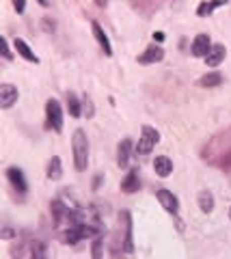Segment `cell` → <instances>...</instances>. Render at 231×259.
I'll list each match as a JSON object with an SVG mask.
<instances>
[{"instance_id": "obj_17", "label": "cell", "mask_w": 231, "mask_h": 259, "mask_svg": "<svg viewBox=\"0 0 231 259\" xmlns=\"http://www.w3.org/2000/svg\"><path fill=\"white\" fill-rule=\"evenodd\" d=\"M65 102H67V110L71 117H80L82 115V100H78V95L74 91L65 93Z\"/></svg>"}, {"instance_id": "obj_1", "label": "cell", "mask_w": 231, "mask_h": 259, "mask_svg": "<svg viewBox=\"0 0 231 259\" xmlns=\"http://www.w3.org/2000/svg\"><path fill=\"white\" fill-rule=\"evenodd\" d=\"M71 151H74V166L78 171H86L89 166V141H86L84 130H74L71 134Z\"/></svg>"}, {"instance_id": "obj_15", "label": "cell", "mask_w": 231, "mask_h": 259, "mask_svg": "<svg viewBox=\"0 0 231 259\" xmlns=\"http://www.w3.org/2000/svg\"><path fill=\"white\" fill-rule=\"evenodd\" d=\"M45 177H48V180H52V182H57V180H61V177H63V164H61L59 156H52L50 162H48Z\"/></svg>"}, {"instance_id": "obj_29", "label": "cell", "mask_w": 231, "mask_h": 259, "mask_svg": "<svg viewBox=\"0 0 231 259\" xmlns=\"http://www.w3.org/2000/svg\"><path fill=\"white\" fill-rule=\"evenodd\" d=\"M37 3L41 5V7H48V5H50V0H37Z\"/></svg>"}, {"instance_id": "obj_25", "label": "cell", "mask_w": 231, "mask_h": 259, "mask_svg": "<svg viewBox=\"0 0 231 259\" xmlns=\"http://www.w3.org/2000/svg\"><path fill=\"white\" fill-rule=\"evenodd\" d=\"M100 246H102V240L98 238L93 242V257H100Z\"/></svg>"}, {"instance_id": "obj_5", "label": "cell", "mask_w": 231, "mask_h": 259, "mask_svg": "<svg viewBox=\"0 0 231 259\" xmlns=\"http://www.w3.org/2000/svg\"><path fill=\"white\" fill-rule=\"evenodd\" d=\"M212 39L210 35H205V32H199V35L193 39V44H190V52H193V56H197V59H205L208 56V52L212 50Z\"/></svg>"}, {"instance_id": "obj_18", "label": "cell", "mask_w": 231, "mask_h": 259, "mask_svg": "<svg viewBox=\"0 0 231 259\" xmlns=\"http://www.w3.org/2000/svg\"><path fill=\"white\" fill-rule=\"evenodd\" d=\"M199 87H203V89H214V87H220L222 84V74L220 71H210V74H205L199 78Z\"/></svg>"}, {"instance_id": "obj_3", "label": "cell", "mask_w": 231, "mask_h": 259, "mask_svg": "<svg viewBox=\"0 0 231 259\" xmlns=\"http://www.w3.org/2000/svg\"><path fill=\"white\" fill-rule=\"evenodd\" d=\"M45 127L54 130V132H61L63 130V108L54 97H50L45 102Z\"/></svg>"}, {"instance_id": "obj_8", "label": "cell", "mask_w": 231, "mask_h": 259, "mask_svg": "<svg viewBox=\"0 0 231 259\" xmlns=\"http://www.w3.org/2000/svg\"><path fill=\"white\" fill-rule=\"evenodd\" d=\"M18 102V87H13L11 82L0 84V108H11Z\"/></svg>"}, {"instance_id": "obj_7", "label": "cell", "mask_w": 231, "mask_h": 259, "mask_svg": "<svg viewBox=\"0 0 231 259\" xmlns=\"http://www.w3.org/2000/svg\"><path fill=\"white\" fill-rule=\"evenodd\" d=\"M164 59V48L158 44H149L145 50L138 54V63L143 65H151V63H160Z\"/></svg>"}, {"instance_id": "obj_23", "label": "cell", "mask_w": 231, "mask_h": 259, "mask_svg": "<svg viewBox=\"0 0 231 259\" xmlns=\"http://www.w3.org/2000/svg\"><path fill=\"white\" fill-rule=\"evenodd\" d=\"M41 24H43V28H45L48 32H52V30H54V22L50 20V15H45V18H41Z\"/></svg>"}, {"instance_id": "obj_26", "label": "cell", "mask_w": 231, "mask_h": 259, "mask_svg": "<svg viewBox=\"0 0 231 259\" xmlns=\"http://www.w3.org/2000/svg\"><path fill=\"white\" fill-rule=\"evenodd\" d=\"M154 39H156V41H162V39H164V32H162V30H156V32H154Z\"/></svg>"}, {"instance_id": "obj_11", "label": "cell", "mask_w": 231, "mask_h": 259, "mask_svg": "<svg viewBox=\"0 0 231 259\" xmlns=\"http://www.w3.org/2000/svg\"><path fill=\"white\" fill-rule=\"evenodd\" d=\"M225 54H227V50H225V46L222 44H214L212 46V50L208 52V56H205V65L208 67H218V65L225 61Z\"/></svg>"}, {"instance_id": "obj_20", "label": "cell", "mask_w": 231, "mask_h": 259, "mask_svg": "<svg viewBox=\"0 0 231 259\" xmlns=\"http://www.w3.org/2000/svg\"><path fill=\"white\" fill-rule=\"evenodd\" d=\"M125 218V236H123V253H132L134 244H132V221H130V214L123 212Z\"/></svg>"}, {"instance_id": "obj_16", "label": "cell", "mask_w": 231, "mask_h": 259, "mask_svg": "<svg viewBox=\"0 0 231 259\" xmlns=\"http://www.w3.org/2000/svg\"><path fill=\"white\" fill-rule=\"evenodd\" d=\"M222 5H227V0H203V3L197 7V15L199 18H208V15H212Z\"/></svg>"}, {"instance_id": "obj_30", "label": "cell", "mask_w": 231, "mask_h": 259, "mask_svg": "<svg viewBox=\"0 0 231 259\" xmlns=\"http://www.w3.org/2000/svg\"><path fill=\"white\" fill-rule=\"evenodd\" d=\"M229 218H231V207H229Z\"/></svg>"}, {"instance_id": "obj_13", "label": "cell", "mask_w": 231, "mask_h": 259, "mask_svg": "<svg viewBox=\"0 0 231 259\" xmlns=\"http://www.w3.org/2000/svg\"><path fill=\"white\" fill-rule=\"evenodd\" d=\"M154 171L158 177H169L173 173V160L169 156H156L154 158Z\"/></svg>"}, {"instance_id": "obj_28", "label": "cell", "mask_w": 231, "mask_h": 259, "mask_svg": "<svg viewBox=\"0 0 231 259\" xmlns=\"http://www.w3.org/2000/svg\"><path fill=\"white\" fill-rule=\"evenodd\" d=\"M93 3H95V5H98V7H102V9H104V7L108 5V0H93Z\"/></svg>"}, {"instance_id": "obj_22", "label": "cell", "mask_w": 231, "mask_h": 259, "mask_svg": "<svg viewBox=\"0 0 231 259\" xmlns=\"http://www.w3.org/2000/svg\"><path fill=\"white\" fill-rule=\"evenodd\" d=\"M0 46H3V56L7 61H11L13 59V52H11V48H9V41H7V37L0 39Z\"/></svg>"}, {"instance_id": "obj_24", "label": "cell", "mask_w": 231, "mask_h": 259, "mask_svg": "<svg viewBox=\"0 0 231 259\" xmlns=\"http://www.w3.org/2000/svg\"><path fill=\"white\" fill-rule=\"evenodd\" d=\"M13 9L18 13H24V9H26V0H13Z\"/></svg>"}, {"instance_id": "obj_4", "label": "cell", "mask_w": 231, "mask_h": 259, "mask_svg": "<svg viewBox=\"0 0 231 259\" xmlns=\"http://www.w3.org/2000/svg\"><path fill=\"white\" fill-rule=\"evenodd\" d=\"M156 199L160 201V205H162L169 214L177 216V212H179V199L175 197V194H173L169 188H156Z\"/></svg>"}, {"instance_id": "obj_6", "label": "cell", "mask_w": 231, "mask_h": 259, "mask_svg": "<svg viewBox=\"0 0 231 259\" xmlns=\"http://www.w3.org/2000/svg\"><path fill=\"white\" fill-rule=\"evenodd\" d=\"M5 173H7V180H9L11 188H13L15 192L26 194V190H28V184H26V177H24L22 168H18V166H9Z\"/></svg>"}, {"instance_id": "obj_19", "label": "cell", "mask_w": 231, "mask_h": 259, "mask_svg": "<svg viewBox=\"0 0 231 259\" xmlns=\"http://www.w3.org/2000/svg\"><path fill=\"white\" fill-rule=\"evenodd\" d=\"M197 201H199V209H201L203 214H210L214 209V194L210 190H201V192H199Z\"/></svg>"}, {"instance_id": "obj_27", "label": "cell", "mask_w": 231, "mask_h": 259, "mask_svg": "<svg viewBox=\"0 0 231 259\" xmlns=\"http://www.w3.org/2000/svg\"><path fill=\"white\" fill-rule=\"evenodd\" d=\"M0 236H3V238H13V231L9 229V227H7V229H5L3 233H0Z\"/></svg>"}, {"instance_id": "obj_10", "label": "cell", "mask_w": 231, "mask_h": 259, "mask_svg": "<svg viewBox=\"0 0 231 259\" xmlns=\"http://www.w3.org/2000/svg\"><path fill=\"white\" fill-rule=\"evenodd\" d=\"M121 190L125 194H132L141 190V180H138V168H130V171L125 173V177L121 180Z\"/></svg>"}, {"instance_id": "obj_14", "label": "cell", "mask_w": 231, "mask_h": 259, "mask_svg": "<svg viewBox=\"0 0 231 259\" xmlns=\"http://www.w3.org/2000/svg\"><path fill=\"white\" fill-rule=\"evenodd\" d=\"M13 48H15V52H18L22 59H26L28 63H39V56L30 50V46L24 41V39H18L15 37V41H13Z\"/></svg>"}, {"instance_id": "obj_9", "label": "cell", "mask_w": 231, "mask_h": 259, "mask_svg": "<svg viewBox=\"0 0 231 259\" xmlns=\"http://www.w3.org/2000/svg\"><path fill=\"white\" fill-rule=\"evenodd\" d=\"M91 30H93L95 39H98V44H100V48H102V52H104L106 56H113V46H110L106 30L102 28V24H100L98 20H93V22H91Z\"/></svg>"}, {"instance_id": "obj_2", "label": "cell", "mask_w": 231, "mask_h": 259, "mask_svg": "<svg viewBox=\"0 0 231 259\" xmlns=\"http://www.w3.org/2000/svg\"><path fill=\"white\" fill-rule=\"evenodd\" d=\"M158 141H160L158 130L151 127V125H143L141 139H138V145H136V156H147V153H151V149L158 145Z\"/></svg>"}, {"instance_id": "obj_12", "label": "cell", "mask_w": 231, "mask_h": 259, "mask_svg": "<svg viewBox=\"0 0 231 259\" xmlns=\"http://www.w3.org/2000/svg\"><path fill=\"white\" fill-rule=\"evenodd\" d=\"M132 156V139H121V143L117 145V164L125 168L127 162H130Z\"/></svg>"}, {"instance_id": "obj_21", "label": "cell", "mask_w": 231, "mask_h": 259, "mask_svg": "<svg viewBox=\"0 0 231 259\" xmlns=\"http://www.w3.org/2000/svg\"><path fill=\"white\" fill-rule=\"evenodd\" d=\"M82 108H84V112H86V117H93L95 115V108H93V100H91V95H82Z\"/></svg>"}]
</instances>
